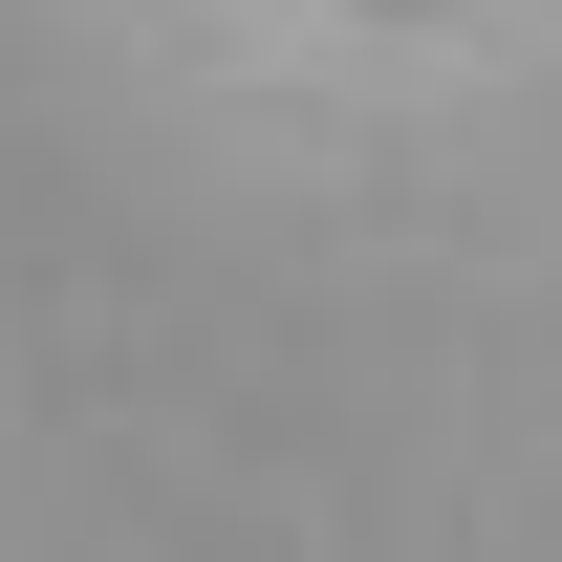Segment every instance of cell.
<instances>
[{
	"label": "cell",
	"mask_w": 562,
	"mask_h": 562,
	"mask_svg": "<svg viewBox=\"0 0 562 562\" xmlns=\"http://www.w3.org/2000/svg\"><path fill=\"white\" fill-rule=\"evenodd\" d=\"M390 22H412V0H390Z\"/></svg>",
	"instance_id": "cell-1"
}]
</instances>
